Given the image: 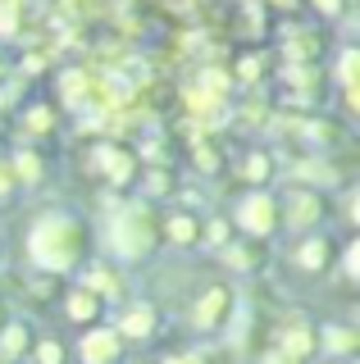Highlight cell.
<instances>
[{
  "instance_id": "obj_24",
  "label": "cell",
  "mask_w": 360,
  "mask_h": 364,
  "mask_svg": "<svg viewBox=\"0 0 360 364\" xmlns=\"http://www.w3.org/2000/svg\"><path fill=\"white\" fill-rule=\"evenodd\" d=\"M278 5H292V0H278Z\"/></svg>"
},
{
  "instance_id": "obj_3",
  "label": "cell",
  "mask_w": 360,
  "mask_h": 364,
  "mask_svg": "<svg viewBox=\"0 0 360 364\" xmlns=\"http://www.w3.org/2000/svg\"><path fill=\"white\" fill-rule=\"evenodd\" d=\"M238 223H242L251 237H269V232H274V223H278V205L269 200L265 191H255V196H246V200H242Z\"/></svg>"
},
{
  "instance_id": "obj_1",
  "label": "cell",
  "mask_w": 360,
  "mask_h": 364,
  "mask_svg": "<svg viewBox=\"0 0 360 364\" xmlns=\"http://www.w3.org/2000/svg\"><path fill=\"white\" fill-rule=\"evenodd\" d=\"M28 250H32V259H37L46 273H64V269H73L78 259H83L87 228L78 219H69V214H46V219L32 228Z\"/></svg>"
},
{
  "instance_id": "obj_21",
  "label": "cell",
  "mask_w": 360,
  "mask_h": 364,
  "mask_svg": "<svg viewBox=\"0 0 360 364\" xmlns=\"http://www.w3.org/2000/svg\"><path fill=\"white\" fill-rule=\"evenodd\" d=\"M9 187H14V168H9V164H0V200L9 196Z\"/></svg>"
},
{
  "instance_id": "obj_12",
  "label": "cell",
  "mask_w": 360,
  "mask_h": 364,
  "mask_svg": "<svg viewBox=\"0 0 360 364\" xmlns=\"http://www.w3.org/2000/svg\"><path fill=\"white\" fill-rule=\"evenodd\" d=\"M64 96H69L73 105H83V96H87V73H64Z\"/></svg>"
},
{
  "instance_id": "obj_9",
  "label": "cell",
  "mask_w": 360,
  "mask_h": 364,
  "mask_svg": "<svg viewBox=\"0 0 360 364\" xmlns=\"http://www.w3.org/2000/svg\"><path fill=\"white\" fill-rule=\"evenodd\" d=\"M100 168H105V173L115 178V182H128V178H132V155L110 146V151H100Z\"/></svg>"
},
{
  "instance_id": "obj_11",
  "label": "cell",
  "mask_w": 360,
  "mask_h": 364,
  "mask_svg": "<svg viewBox=\"0 0 360 364\" xmlns=\"http://www.w3.org/2000/svg\"><path fill=\"white\" fill-rule=\"evenodd\" d=\"M96 305H100V301H96L92 291H73V296H69V318H83V323H87V318L96 314Z\"/></svg>"
},
{
  "instance_id": "obj_19",
  "label": "cell",
  "mask_w": 360,
  "mask_h": 364,
  "mask_svg": "<svg viewBox=\"0 0 360 364\" xmlns=\"http://www.w3.org/2000/svg\"><path fill=\"white\" fill-rule=\"evenodd\" d=\"M28 128H32V132H46V128H51V109H32V114H28Z\"/></svg>"
},
{
  "instance_id": "obj_18",
  "label": "cell",
  "mask_w": 360,
  "mask_h": 364,
  "mask_svg": "<svg viewBox=\"0 0 360 364\" xmlns=\"http://www.w3.org/2000/svg\"><path fill=\"white\" fill-rule=\"evenodd\" d=\"M87 282H92L96 291H119V278H115V273H92Z\"/></svg>"
},
{
  "instance_id": "obj_13",
  "label": "cell",
  "mask_w": 360,
  "mask_h": 364,
  "mask_svg": "<svg viewBox=\"0 0 360 364\" xmlns=\"http://www.w3.org/2000/svg\"><path fill=\"white\" fill-rule=\"evenodd\" d=\"M324 341H329V350H351L356 333H346V328H324Z\"/></svg>"
},
{
  "instance_id": "obj_5",
  "label": "cell",
  "mask_w": 360,
  "mask_h": 364,
  "mask_svg": "<svg viewBox=\"0 0 360 364\" xmlns=\"http://www.w3.org/2000/svg\"><path fill=\"white\" fill-rule=\"evenodd\" d=\"M319 214H324V200L314 196V191H292V196H287V223L292 228L319 223Z\"/></svg>"
},
{
  "instance_id": "obj_7",
  "label": "cell",
  "mask_w": 360,
  "mask_h": 364,
  "mask_svg": "<svg viewBox=\"0 0 360 364\" xmlns=\"http://www.w3.org/2000/svg\"><path fill=\"white\" fill-rule=\"evenodd\" d=\"M23 350H28V328H23V323H9L5 333H0V364L18 360Z\"/></svg>"
},
{
  "instance_id": "obj_4",
  "label": "cell",
  "mask_w": 360,
  "mask_h": 364,
  "mask_svg": "<svg viewBox=\"0 0 360 364\" xmlns=\"http://www.w3.org/2000/svg\"><path fill=\"white\" fill-rule=\"evenodd\" d=\"M228 301H233L228 287H210V291L196 301V323H201V328H219L223 318H228V310H233Z\"/></svg>"
},
{
  "instance_id": "obj_17",
  "label": "cell",
  "mask_w": 360,
  "mask_h": 364,
  "mask_svg": "<svg viewBox=\"0 0 360 364\" xmlns=\"http://www.w3.org/2000/svg\"><path fill=\"white\" fill-rule=\"evenodd\" d=\"M37 360H41V364H60V360H64V350L55 346V341H41V346H37Z\"/></svg>"
},
{
  "instance_id": "obj_2",
  "label": "cell",
  "mask_w": 360,
  "mask_h": 364,
  "mask_svg": "<svg viewBox=\"0 0 360 364\" xmlns=\"http://www.w3.org/2000/svg\"><path fill=\"white\" fill-rule=\"evenodd\" d=\"M151 246H155V219L142 210V205H132V210L115 223V250H119V255H128V259H137Z\"/></svg>"
},
{
  "instance_id": "obj_8",
  "label": "cell",
  "mask_w": 360,
  "mask_h": 364,
  "mask_svg": "<svg viewBox=\"0 0 360 364\" xmlns=\"http://www.w3.org/2000/svg\"><path fill=\"white\" fill-rule=\"evenodd\" d=\"M278 350H287V355H297V360H306L310 350H314V333L310 328H292V333H283V341H278Z\"/></svg>"
},
{
  "instance_id": "obj_20",
  "label": "cell",
  "mask_w": 360,
  "mask_h": 364,
  "mask_svg": "<svg viewBox=\"0 0 360 364\" xmlns=\"http://www.w3.org/2000/svg\"><path fill=\"white\" fill-rule=\"evenodd\" d=\"M269 173V164H265V155H251V159H246V178H255V182H260Z\"/></svg>"
},
{
  "instance_id": "obj_6",
  "label": "cell",
  "mask_w": 360,
  "mask_h": 364,
  "mask_svg": "<svg viewBox=\"0 0 360 364\" xmlns=\"http://www.w3.org/2000/svg\"><path fill=\"white\" fill-rule=\"evenodd\" d=\"M119 346H123V341H119V333H110V328H105V333H87L83 360L87 364H110V360L119 355Z\"/></svg>"
},
{
  "instance_id": "obj_14",
  "label": "cell",
  "mask_w": 360,
  "mask_h": 364,
  "mask_svg": "<svg viewBox=\"0 0 360 364\" xmlns=\"http://www.w3.org/2000/svg\"><path fill=\"white\" fill-rule=\"evenodd\" d=\"M169 237H174V242H183V246H187V242H192V237H196V223L187 219V214H178V219L169 223Z\"/></svg>"
},
{
  "instance_id": "obj_10",
  "label": "cell",
  "mask_w": 360,
  "mask_h": 364,
  "mask_svg": "<svg viewBox=\"0 0 360 364\" xmlns=\"http://www.w3.org/2000/svg\"><path fill=\"white\" fill-rule=\"evenodd\" d=\"M151 328H155V310H151V305H142V310H132L128 318H123V333H128V337H151Z\"/></svg>"
},
{
  "instance_id": "obj_16",
  "label": "cell",
  "mask_w": 360,
  "mask_h": 364,
  "mask_svg": "<svg viewBox=\"0 0 360 364\" xmlns=\"http://www.w3.org/2000/svg\"><path fill=\"white\" fill-rule=\"evenodd\" d=\"M14 168H18V178H23V182H37V178H41V159H37V155H28V151L18 155V164H14Z\"/></svg>"
},
{
  "instance_id": "obj_23",
  "label": "cell",
  "mask_w": 360,
  "mask_h": 364,
  "mask_svg": "<svg viewBox=\"0 0 360 364\" xmlns=\"http://www.w3.org/2000/svg\"><path fill=\"white\" fill-rule=\"evenodd\" d=\"M314 5H319L324 14H337V0H314Z\"/></svg>"
},
{
  "instance_id": "obj_15",
  "label": "cell",
  "mask_w": 360,
  "mask_h": 364,
  "mask_svg": "<svg viewBox=\"0 0 360 364\" xmlns=\"http://www.w3.org/2000/svg\"><path fill=\"white\" fill-rule=\"evenodd\" d=\"M324 259H329V246H324V242H306V250H301V264H306V269H319Z\"/></svg>"
},
{
  "instance_id": "obj_22",
  "label": "cell",
  "mask_w": 360,
  "mask_h": 364,
  "mask_svg": "<svg viewBox=\"0 0 360 364\" xmlns=\"http://www.w3.org/2000/svg\"><path fill=\"white\" fill-rule=\"evenodd\" d=\"M265 364H301V360H297V355H287V350H274V355H269Z\"/></svg>"
}]
</instances>
